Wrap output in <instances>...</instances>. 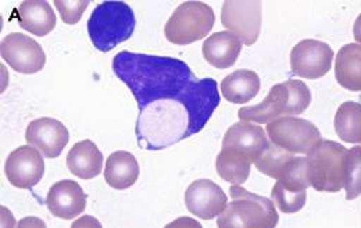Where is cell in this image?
Segmentation results:
<instances>
[{
  "label": "cell",
  "mask_w": 361,
  "mask_h": 228,
  "mask_svg": "<svg viewBox=\"0 0 361 228\" xmlns=\"http://www.w3.org/2000/svg\"><path fill=\"white\" fill-rule=\"evenodd\" d=\"M113 70L133 92L139 112L154 102H178L186 107L195 134L206 127L221 100L217 81L196 78L185 61L174 57L120 52Z\"/></svg>",
  "instance_id": "1"
},
{
  "label": "cell",
  "mask_w": 361,
  "mask_h": 228,
  "mask_svg": "<svg viewBox=\"0 0 361 228\" xmlns=\"http://www.w3.org/2000/svg\"><path fill=\"white\" fill-rule=\"evenodd\" d=\"M310 103V88L300 80H288L274 85L262 103L239 109L238 116L242 121L269 124L281 117L302 114Z\"/></svg>",
  "instance_id": "2"
},
{
  "label": "cell",
  "mask_w": 361,
  "mask_h": 228,
  "mask_svg": "<svg viewBox=\"0 0 361 228\" xmlns=\"http://www.w3.org/2000/svg\"><path fill=\"white\" fill-rule=\"evenodd\" d=\"M135 25V14L127 3L103 1L90 14L88 34L97 50L110 52L131 38Z\"/></svg>",
  "instance_id": "3"
},
{
  "label": "cell",
  "mask_w": 361,
  "mask_h": 228,
  "mask_svg": "<svg viewBox=\"0 0 361 228\" xmlns=\"http://www.w3.org/2000/svg\"><path fill=\"white\" fill-rule=\"evenodd\" d=\"M231 203L217 219V228H275L279 216L275 203L262 195L245 189L242 185L229 188Z\"/></svg>",
  "instance_id": "4"
},
{
  "label": "cell",
  "mask_w": 361,
  "mask_h": 228,
  "mask_svg": "<svg viewBox=\"0 0 361 228\" xmlns=\"http://www.w3.org/2000/svg\"><path fill=\"white\" fill-rule=\"evenodd\" d=\"M350 149L321 139L307 155V170L312 186L318 192H339L345 189Z\"/></svg>",
  "instance_id": "5"
},
{
  "label": "cell",
  "mask_w": 361,
  "mask_h": 228,
  "mask_svg": "<svg viewBox=\"0 0 361 228\" xmlns=\"http://www.w3.org/2000/svg\"><path fill=\"white\" fill-rule=\"evenodd\" d=\"M213 8L203 1H183L164 27L166 38L174 45H190L206 38L214 27Z\"/></svg>",
  "instance_id": "6"
},
{
  "label": "cell",
  "mask_w": 361,
  "mask_h": 228,
  "mask_svg": "<svg viewBox=\"0 0 361 228\" xmlns=\"http://www.w3.org/2000/svg\"><path fill=\"white\" fill-rule=\"evenodd\" d=\"M312 186L307 170V157H296L281 180L274 185L271 195L275 206L286 215L300 212L307 200V188Z\"/></svg>",
  "instance_id": "7"
},
{
  "label": "cell",
  "mask_w": 361,
  "mask_h": 228,
  "mask_svg": "<svg viewBox=\"0 0 361 228\" xmlns=\"http://www.w3.org/2000/svg\"><path fill=\"white\" fill-rule=\"evenodd\" d=\"M266 133L274 145L299 155H309L322 139L316 124L299 117H281L271 121Z\"/></svg>",
  "instance_id": "8"
},
{
  "label": "cell",
  "mask_w": 361,
  "mask_h": 228,
  "mask_svg": "<svg viewBox=\"0 0 361 228\" xmlns=\"http://www.w3.org/2000/svg\"><path fill=\"white\" fill-rule=\"evenodd\" d=\"M262 1L226 0L221 8V24L242 44H256L262 30Z\"/></svg>",
  "instance_id": "9"
},
{
  "label": "cell",
  "mask_w": 361,
  "mask_h": 228,
  "mask_svg": "<svg viewBox=\"0 0 361 228\" xmlns=\"http://www.w3.org/2000/svg\"><path fill=\"white\" fill-rule=\"evenodd\" d=\"M3 60L20 74L39 73L46 64V54L35 40L25 34L13 32L6 35L0 44Z\"/></svg>",
  "instance_id": "10"
},
{
  "label": "cell",
  "mask_w": 361,
  "mask_h": 228,
  "mask_svg": "<svg viewBox=\"0 0 361 228\" xmlns=\"http://www.w3.org/2000/svg\"><path fill=\"white\" fill-rule=\"evenodd\" d=\"M332 47L317 40H303L290 52L292 73L306 80H318L326 76L332 67Z\"/></svg>",
  "instance_id": "11"
},
{
  "label": "cell",
  "mask_w": 361,
  "mask_h": 228,
  "mask_svg": "<svg viewBox=\"0 0 361 228\" xmlns=\"http://www.w3.org/2000/svg\"><path fill=\"white\" fill-rule=\"evenodd\" d=\"M4 173L13 186L30 189L39 184L45 174L44 155L30 145H23L8 155Z\"/></svg>",
  "instance_id": "12"
},
{
  "label": "cell",
  "mask_w": 361,
  "mask_h": 228,
  "mask_svg": "<svg viewBox=\"0 0 361 228\" xmlns=\"http://www.w3.org/2000/svg\"><path fill=\"white\" fill-rule=\"evenodd\" d=\"M185 205L196 217L212 220L226 210L228 196L217 184L202 179L188 186L185 192Z\"/></svg>",
  "instance_id": "13"
},
{
  "label": "cell",
  "mask_w": 361,
  "mask_h": 228,
  "mask_svg": "<svg viewBox=\"0 0 361 228\" xmlns=\"http://www.w3.org/2000/svg\"><path fill=\"white\" fill-rule=\"evenodd\" d=\"M25 140L34 145L47 159H56L70 140V133L66 126L51 117H41L28 124Z\"/></svg>",
  "instance_id": "14"
},
{
  "label": "cell",
  "mask_w": 361,
  "mask_h": 228,
  "mask_svg": "<svg viewBox=\"0 0 361 228\" xmlns=\"http://www.w3.org/2000/svg\"><path fill=\"white\" fill-rule=\"evenodd\" d=\"M49 212L59 219L73 220L84 213L87 208V195L81 185L73 180L53 184L46 196Z\"/></svg>",
  "instance_id": "15"
},
{
  "label": "cell",
  "mask_w": 361,
  "mask_h": 228,
  "mask_svg": "<svg viewBox=\"0 0 361 228\" xmlns=\"http://www.w3.org/2000/svg\"><path fill=\"white\" fill-rule=\"evenodd\" d=\"M270 139L262 126L249 121H239L226 130L223 138V149L235 150L246 156L253 163L262 156L269 146Z\"/></svg>",
  "instance_id": "16"
},
{
  "label": "cell",
  "mask_w": 361,
  "mask_h": 228,
  "mask_svg": "<svg viewBox=\"0 0 361 228\" xmlns=\"http://www.w3.org/2000/svg\"><path fill=\"white\" fill-rule=\"evenodd\" d=\"M242 45V41L229 31L216 32L204 41L203 57L216 68H229L238 61Z\"/></svg>",
  "instance_id": "17"
},
{
  "label": "cell",
  "mask_w": 361,
  "mask_h": 228,
  "mask_svg": "<svg viewBox=\"0 0 361 228\" xmlns=\"http://www.w3.org/2000/svg\"><path fill=\"white\" fill-rule=\"evenodd\" d=\"M67 167L81 180H92L103 170V155L90 139L75 143L67 155Z\"/></svg>",
  "instance_id": "18"
},
{
  "label": "cell",
  "mask_w": 361,
  "mask_h": 228,
  "mask_svg": "<svg viewBox=\"0 0 361 228\" xmlns=\"http://www.w3.org/2000/svg\"><path fill=\"white\" fill-rule=\"evenodd\" d=\"M57 23V17L47 1L27 0L18 7V24L35 37H46Z\"/></svg>",
  "instance_id": "19"
},
{
  "label": "cell",
  "mask_w": 361,
  "mask_h": 228,
  "mask_svg": "<svg viewBox=\"0 0 361 228\" xmlns=\"http://www.w3.org/2000/svg\"><path fill=\"white\" fill-rule=\"evenodd\" d=\"M139 163L135 156L126 150L111 153L106 160L104 180L111 188L123 191L131 188L139 179Z\"/></svg>",
  "instance_id": "20"
},
{
  "label": "cell",
  "mask_w": 361,
  "mask_h": 228,
  "mask_svg": "<svg viewBox=\"0 0 361 228\" xmlns=\"http://www.w3.org/2000/svg\"><path fill=\"white\" fill-rule=\"evenodd\" d=\"M335 77L338 84L352 92H361V45L342 46L335 60Z\"/></svg>",
  "instance_id": "21"
},
{
  "label": "cell",
  "mask_w": 361,
  "mask_h": 228,
  "mask_svg": "<svg viewBox=\"0 0 361 228\" xmlns=\"http://www.w3.org/2000/svg\"><path fill=\"white\" fill-rule=\"evenodd\" d=\"M220 90L228 102L245 104L260 91V77L252 70H236L221 81Z\"/></svg>",
  "instance_id": "22"
},
{
  "label": "cell",
  "mask_w": 361,
  "mask_h": 228,
  "mask_svg": "<svg viewBox=\"0 0 361 228\" xmlns=\"http://www.w3.org/2000/svg\"><path fill=\"white\" fill-rule=\"evenodd\" d=\"M252 164L253 162L249 160L246 156L231 149H221L216 160V169L219 176L232 185L246 183L250 174Z\"/></svg>",
  "instance_id": "23"
},
{
  "label": "cell",
  "mask_w": 361,
  "mask_h": 228,
  "mask_svg": "<svg viewBox=\"0 0 361 228\" xmlns=\"http://www.w3.org/2000/svg\"><path fill=\"white\" fill-rule=\"evenodd\" d=\"M334 127L339 139L348 143H361V103H342L336 110Z\"/></svg>",
  "instance_id": "24"
},
{
  "label": "cell",
  "mask_w": 361,
  "mask_h": 228,
  "mask_svg": "<svg viewBox=\"0 0 361 228\" xmlns=\"http://www.w3.org/2000/svg\"><path fill=\"white\" fill-rule=\"evenodd\" d=\"M295 159V155L274 145L272 142L269 143L266 150L262 153V156L253 163L259 172H262L264 176L275 179L276 181L282 179L286 169Z\"/></svg>",
  "instance_id": "25"
},
{
  "label": "cell",
  "mask_w": 361,
  "mask_h": 228,
  "mask_svg": "<svg viewBox=\"0 0 361 228\" xmlns=\"http://www.w3.org/2000/svg\"><path fill=\"white\" fill-rule=\"evenodd\" d=\"M345 189L348 200H355L361 195V145L350 149Z\"/></svg>",
  "instance_id": "26"
},
{
  "label": "cell",
  "mask_w": 361,
  "mask_h": 228,
  "mask_svg": "<svg viewBox=\"0 0 361 228\" xmlns=\"http://www.w3.org/2000/svg\"><path fill=\"white\" fill-rule=\"evenodd\" d=\"M53 4L59 10L63 23L73 25L81 20L84 11L90 6V1L88 0H54Z\"/></svg>",
  "instance_id": "27"
},
{
  "label": "cell",
  "mask_w": 361,
  "mask_h": 228,
  "mask_svg": "<svg viewBox=\"0 0 361 228\" xmlns=\"http://www.w3.org/2000/svg\"><path fill=\"white\" fill-rule=\"evenodd\" d=\"M70 228H103L102 227V224H100V222L96 219V217H93V216H90V215H85V216H82V217H78L74 223H73V226Z\"/></svg>",
  "instance_id": "28"
},
{
  "label": "cell",
  "mask_w": 361,
  "mask_h": 228,
  "mask_svg": "<svg viewBox=\"0 0 361 228\" xmlns=\"http://www.w3.org/2000/svg\"><path fill=\"white\" fill-rule=\"evenodd\" d=\"M164 228H203L202 224L192 219V217H178L177 220H174L173 223L167 224Z\"/></svg>",
  "instance_id": "29"
},
{
  "label": "cell",
  "mask_w": 361,
  "mask_h": 228,
  "mask_svg": "<svg viewBox=\"0 0 361 228\" xmlns=\"http://www.w3.org/2000/svg\"><path fill=\"white\" fill-rule=\"evenodd\" d=\"M16 228H47L46 227L45 222L39 217L35 216H30V217H24L21 219Z\"/></svg>",
  "instance_id": "30"
},
{
  "label": "cell",
  "mask_w": 361,
  "mask_h": 228,
  "mask_svg": "<svg viewBox=\"0 0 361 228\" xmlns=\"http://www.w3.org/2000/svg\"><path fill=\"white\" fill-rule=\"evenodd\" d=\"M1 228H16V222L13 215L8 212V209H6L4 206H1Z\"/></svg>",
  "instance_id": "31"
},
{
  "label": "cell",
  "mask_w": 361,
  "mask_h": 228,
  "mask_svg": "<svg viewBox=\"0 0 361 228\" xmlns=\"http://www.w3.org/2000/svg\"><path fill=\"white\" fill-rule=\"evenodd\" d=\"M353 35H355V40L356 42L361 45V14L357 17L355 25H353Z\"/></svg>",
  "instance_id": "32"
}]
</instances>
